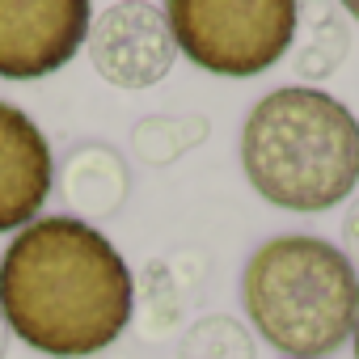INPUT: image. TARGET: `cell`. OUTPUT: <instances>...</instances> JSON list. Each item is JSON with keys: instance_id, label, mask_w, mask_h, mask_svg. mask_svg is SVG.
Listing matches in <instances>:
<instances>
[{"instance_id": "obj_11", "label": "cell", "mask_w": 359, "mask_h": 359, "mask_svg": "<svg viewBox=\"0 0 359 359\" xmlns=\"http://www.w3.org/2000/svg\"><path fill=\"white\" fill-rule=\"evenodd\" d=\"M5 351H9V325H5V317H0V359H5Z\"/></svg>"}, {"instance_id": "obj_12", "label": "cell", "mask_w": 359, "mask_h": 359, "mask_svg": "<svg viewBox=\"0 0 359 359\" xmlns=\"http://www.w3.org/2000/svg\"><path fill=\"white\" fill-rule=\"evenodd\" d=\"M346 13H351V18H359V0H355V5H346Z\"/></svg>"}, {"instance_id": "obj_8", "label": "cell", "mask_w": 359, "mask_h": 359, "mask_svg": "<svg viewBox=\"0 0 359 359\" xmlns=\"http://www.w3.org/2000/svg\"><path fill=\"white\" fill-rule=\"evenodd\" d=\"M177 359H254V342H250L245 325L216 313L187 330L182 346H177Z\"/></svg>"}, {"instance_id": "obj_10", "label": "cell", "mask_w": 359, "mask_h": 359, "mask_svg": "<svg viewBox=\"0 0 359 359\" xmlns=\"http://www.w3.org/2000/svg\"><path fill=\"white\" fill-rule=\"evenodd\" d=\"M342 237H346V258L359 262V203L346 212V220H342ZM355 262H351V266H355Z\"/></svg>"}, {"instance_id": "obj_13", "label": "cell", "mask_w": 359, "mask_h": 359, "mask_svg": "<svg viewBox=\"0 0 359 359\" xmlns=\"http://www.w3.org/2000/svg\"><path fill=\"white\" fill-rule=\"evenodd\" d=\"M355 359H359V325H355Z\"/></svg>"}, {"instance_id": "obj_5", "label": "cell", "mask_w": 359, "mask_h": 359, "mask_svg": "<svg viewBox=\"0 0 359 359\" xmlns=\"http://www.w3.org/2000/svg\"><path fill=\"white\" fill-rule=\"evenodd\" d=\"M85 47L93 72L114 89H148L177 60V43L165 22V9L148 5V0L106 5L97 18H89Z\"/></svg>"}, {"instance_id": "obj_4", "label": "cell", "mask_w": 359, "mask_h": 359, "mask_svg": "<svg viewBox=\"0 0 359 359\" xmlns=\"http://www.w3.org/2000/svg\"><path fill=\"white\" fill-rule=\"evenodd\" d=\"M165 22L177 55L216 76H258L296 39L292 0H173Z\"/></svg>"}, {"instance_id": "obj_3", "label": "cell", "mask_w": 359, "mask_h": 359, "mask_svg": "<svg viewBox=\"0 0 359 359\" xmlns=\"http://www.w3.org/2000/svg\"><path fill=\"white\" fill-rule=\"evenodd\" d=\"M241 300L250 325L292 359H321L359 325V275L351 258L304 233L254 250L241 275Z\"/></svg>"}, {"instance_id": "obj_9", "label": "cell", "mask_w": 359, "mask_h": 359, "mask_svg": "<svg viewBox=\"0 0 359 359\" xmlns=\"http://www.w3.org/2000/svg\"><path fill=\"white\" fill-rule=\"evenodd\" d=\"M346 47H351L346 22H338V18L330 13V18H321V22L309 30V43H304L300 55H296V72L309 76V81H321V76H330V72L346 60Z\"/></svg>"}, {"instance_id": "obj_2", "label": "cell", "mask_w": 359, "mask_h": 359, "mask_svg": "<svg viewBox=\"0 0 359 359\" xmlns=\"http://www.w3.org/2000/svg\"><path fill=\"white\" fill-rule=\"evenodd\" d=\"M250 187L287 212H330L359 182V123L325 89L283 85L241 127Z\"/></svg>"}, {"instance_id": "obj_6", "label": "cell", "mask_w": 359, "mask_h": 359, "mask_svg": "<svg viewBox=\"0 0 359 359\" xmlns=\"http://www.w3.org/2000/svg\"><path fill=\"white\" fill-rule=\"evenodd\" d=\"M85 0H0V76L34 81L60 72L85 43Z\"/></svg>"}, {"instance_id": "obj_7", "label": "cell", "mask_w": 359, "mask_h": 359, "mask_svg": "<svg viewBox=\"0 0 359 359\" xmlns=\"http://www.w3.org/2000/svg\"><path fill=\"white\" fill-rule=\"evenodd\" d=\"M51 144L39 123L0 102V233L39 220L51 195Z\"/></svg>"}, {"instance_id": "obj_1", "label": "cell", "mask_w": 359, "mask_h": 359, "mask_svg": "<svg viewBox=\"0 0 359 359\" xmlns=\"http://www.w3.org/2000/svg\"><path fill=\"white\" fill-rule=\"evenodd\" d=\"M131 292L123 254L76 216L26 224L0 258V317L55 359L106 351L131 321Z\"/></svg>"}]
</instances>
